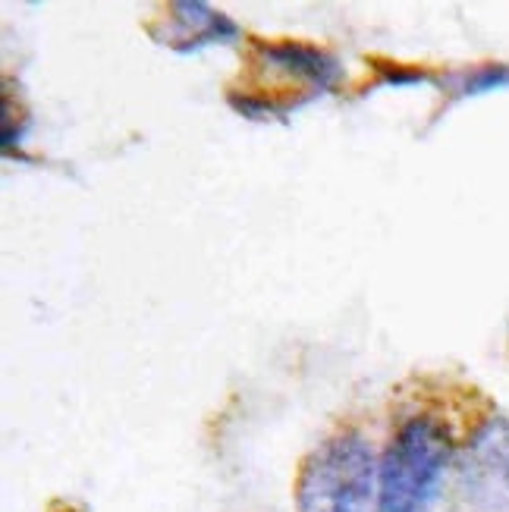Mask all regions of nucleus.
Returning <instances> with one entry per match:
<instances>
[{
    "mask_svg": "<svg viewBox=\"0 0 509 512\" xmlns=\"http://www.w3.org/2000/svg\"><path fill=\"white\" fill-rule=\"evenodd\" d=\"M264 57L283 70L308 76L318 85H330L337 79V63L315 48H305V44H271V48H264Z\"/></svg>",
    "mask_w": 509,
    "mask_h": 512,
    "instance_id": "4",
    "label": "nucleus"
},
{
    "mask_svg": "<svg viewBox=\"0 0 509 512\" xmlns=\"http://www.w3.org/2000/svg\"><path fill=\"white\" fill-rule=\"evenodd\" d=\"M299 512H381V462L359 434L324 440L299 475Z\"/></svg>",
    "mask_w": 509,
    "mask_h": 512,
    "instance_id": "1",
    "label": "nucleus"
},
{
    "mask_svg": "<svg viewBox=\"0 0 509 512\" xmlns=\"http://www.w3.org/2000/svg\"><path fill=\"white\" fill-rule=\"evenodd\" d=\"M453 462V437L434 418H409L381 459V512H428Z\"/></svg>",
    "mask_w": 509,
    "mask_h": 512,
    "instance_id": "2",
    "label": "nucleus"
},
{
    "mask_svg": "<svg viewBox=\"0 0 509 512\" xmlns=\"http://www.w3.org/2000/svg\"><path fill=\"white\" fill-rule=\"evenodd\" d=\"M462 481L469 494L497 512H509V421H488L466 447Z\"/></svg>",
    "mask_w": 509,
    "mask_h": 512,
    "instance_id": "3",
    "label": "nucleus"
}]
</instances>
